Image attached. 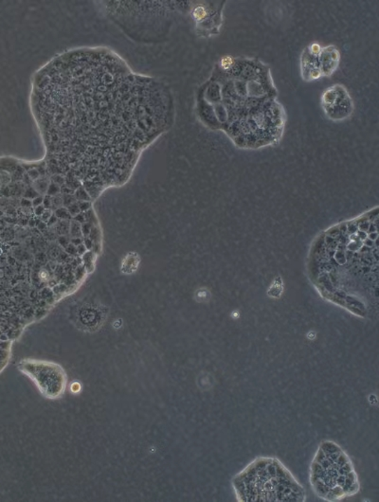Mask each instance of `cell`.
I'll use <instances>...</instances> for the list:
<instances>
[{"mask_svg": "<svg viewBox=\"0 0 379 502\" xmlns=\"http://www.w3.org/2000/svg\"><path fill=\"white\" fill-rule=\"evenodd\" d=\"M320 52L322 48L319 44L314 43L306 48L301 55V71H303V78L306 81H313L322 77L320 66Z\"/></svg>", "mask_w": 379, "mask_h": 502, "instance_id": "52a82bcc", "label": "cell"}, {"mask_svg": "<svg viewBox=\"0 0 379 502\" xmlns=\"http://www.w3.org/2000/svg\"><path fill=\"white\" fill-rule=\"evenodd\" d=\"M238 501H306V493L287 467L273 458L255 459L232 479Z\"/></svg>", "mask_w": 379, "mask_h": 502, "instance_id": "3957f363", "label": "cell"}, {"mask_svg": "<svg viewBox=\"0 0 379 502\" xmlns=\"http://www.w3.org/2000/svg\"><path fill=\"white\" fill-rule=\"evenodd\" d=\"M310 485L316 496L327 501H341L359 491L353 464L332 440L320 445L311 464Z\"/></svg>", "mask_w": 379, "mask_h": 502, "instance_id": "277c9868", "label": "cell"}, {"mask_svg": "<svg viewBox=\"0 0 379 502\" xmlns=\"http://www.w3.org/2000/svg\"><path fill=\"white\" fill-rule=\"evenodd\" d=\"M31 106L53 166L98 191L124 182L173 117L169 89L106 48L52 59L34 77Z\"/></svg>", "mask_w": 379, "mask_h": 502, "instance_id": "6da1fadb", "label": "cell"}, {"mask_svg": "<svg viewBox=\"0 0 379 502\" xmlns=\"http://www.w3.org/2000/svg\"><path fill=\"white\" fill-rule=\"evenodd\" d=\"M322 106L327 116L335 122L347 119L354 109L349 93L341 85H334L325 90L322 96Z\"/></svg>", "mask_w": 379, "mask_h": 502, "instance_id": "8992f818", "label": "cell"}, {"mask_svg": "<svg viewBox=\"0 0 379 502\" xmlns=\"http://www.w3.org/2000/svg\"><path fill=\"white\" fill-rule=\"evenodd\" d=\"M378 208L332 227L312 245L308 273L328 300L341 306L373 296L378 280Z\"/></svg>", "mask_w": 379, "mask_h": 502, "instance_id": "7a4b0ae2", "label": "cell"}, {"mask_svg": "<svg viewBox=\"0 0 379 502\" xmlns=\"http://www.w3.org/2000/svg\"><path fill=\"white\" fill-rule=\"evenodd\" d=\"M340 52L337 48L329 46L320 53V66L322 76H330L340 64Z\"/></svg>", "mask_w": 379, "mask_h": 502, "instance_id": "ba28073f", "label": "cell"}, {"mask_svg": "<svg viewBox=\"0 0 379 502\" xmlns=\"http://www.w3.org/2000/svg\"><path fill=\"white\" fill-rule=\"evenodd\" d=\"M18 367L24 375L31 379L45 398L59 399L65 394L68 376L60 365L43 360L25 359Z\"/></svg>", "mask_w": 379, "mask_h": 502, "instance_id": "5b68a950", "label": "cell"}]
</instances>
